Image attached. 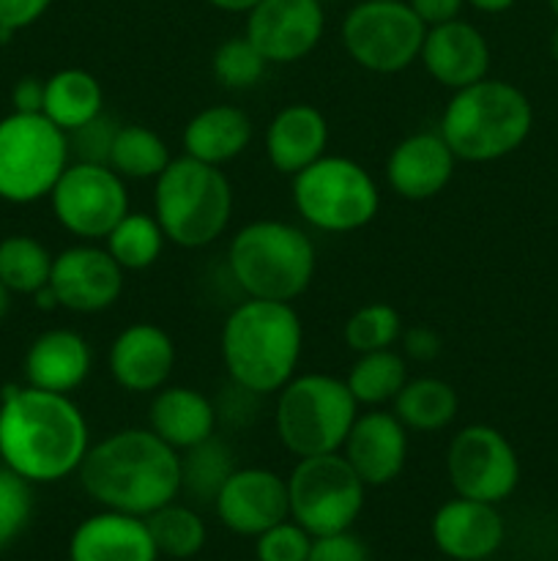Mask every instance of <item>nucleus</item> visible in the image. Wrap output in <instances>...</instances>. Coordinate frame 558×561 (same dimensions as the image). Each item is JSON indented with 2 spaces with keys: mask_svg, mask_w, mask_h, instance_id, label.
I'll list each match as a JSON object with an SVG mask.
<instances>
[{
  "mask_svg": "<svg viewBox=\"0 0 558 561\" xmlns=\"http://www.w3.org/2000/svg\"><path fill=\"white\" fill-rule=\"evenodd\" d=\"M91 449V427L71 394L5 387L0 398V463L33 485L77 474Z\"/></svg>",
  "mask_w": 558,
  "mask_h": 561,
  "instance_id": "obj_1",
  "label": "nucleus"
},
{
  "mask_svg": "<svg viewBox=\"0 0 558 561\" xmlns=\"http://www.w3.org/2000/svg\"><path fill=\"white\" fill-rule=\"evenodd\" d=\"M77 477L102 510L148 518L181 496V455L151 427H124L91 444Z\"/></svg>",
  "mask_w": 558,
  "mask_h": 561,
  "instance_id": "obj_2",
  "label": "nucleus"
},
{
  "mask_svg": "<svg viewBox=\"0 0 558 561\" xmlns=\"http://www.w3.org/2000/svg\"><path fill=\"white\" fill-rule=\"evenodd\" d=\"M304 351V323L290 301L246 299L228 312L219 354L228 381L268 398L295 376Z\"/></svg>",
  "mask_w": 558,
  "mask_h": 561,
  "instance_id": "obj_3",
  "label": "nucleus"
},
{
  "mask_svg": "<svg viewBox=\"0 0 558 561\" xmlns=\"http://www.w3.org/2000/svg\"><path fill=\"white\" fill-rule=\"evenodd\" d=\"M534 107L518 85L507 80L474 82L452 91L438 131L457 162H498L518 151L531 135Z\"/></svg>",
  "mask_w": 558,
  "mask_h": 561,
  "instance_id": "obj_4",
  "label": "nucleus"
},
{
  "mask_svg": "<svg viewBox=\"0 0 558 561\" xmlns=\"http://www.w3.org/2000/svg\"><path fill=\"white\" fill-rule=\"evenodd\" d=\"M317 250L304 228L282 219H255L233 233L228 272L246 299L290 301L315 279Z\"/></svg>",
  "mask_w": 558,
  "mask_h": 561,
  "instance_id": "obj_5",
  "label": "nucleus"
},
{
  "mask_svg": "<svg viewBox=\"0 0 558 561\" xmlns=\"http://www.w3.org/2000/svg\"><path fill=\"white\" fill-rule=\"evenodd\" d=\"M233 184L222 168L175 157L153 181V217L170 244L181 250H202L213 244L233 219Z\"/></svg>",
  "mask_w": 558,
  "mask_h": 561,
  "instance_id": "obj_6",
  "label": "nucleus"
},
{
  "mask_svg": "<svg viewBox=\"0 0 558 561\" xmlns=\"http://www.w3.org/2000/svg\"><path fill=\"white\" fill-rule=\"evenodd\" d=\"M359 416V403L345 378L328 373H295L277 392L274 427L295 458L339 453Z\"/></svg>",
  "mask_w": 558,
  "mask_h": 561,
  "instance_id": "obj_7",
  "label": "nucleus"
},
{
  "mask_svg": "<svg viewBox=\"0 0 558 561\" xmlns=\"http://www.w3.org/2000/svg\"><path fill=\"white\" fill-rule=\"evenodd\" d=\"M290 197L299 217L321 233H356L381 211V190L364 164L339 153H323L293 175Z\"/></svg>",
  "mask_w": 558,
  "mask_h": 561,
  "instance_id": "obj_8",
  "label": "nucleus"
},
{
  "mask_svg": "<svg viewBox=\"0 0 558 561\" xmlns=\"http://www.w3.org/2000/svg\"><path fill=\"white\" fill-rule=\"evenodd\" d=\"M69 135L44 113H16L0 118V201L31 206L47 201L69 168Z\"/></svg>",
  "mask_w": 558,
  "mask_h": 561,
  "instance_id": "obj_9",
  "label": "nucleus"
},
{
  "mask_svg": "<svg viewBox=\"0 0 558 561\" xmlns=\"http://www.w3.org/2000/svg\"><path fill=\"white\" fill-rule=\"evenodd\" d=\"M290 518L312 537L353 529L364 510L367 485L342 453L299 458L288 477Z\"/></svg>",
  "mask_w": 558,
  "mask_h": 561,
  "instance_id": "obj_10",
  "label": "nucleus"
},
{
  "mask_svg": "<svg viewBox=\"0 0 558 561\" xmlns=\"http://www.w3.org/2000/svg\"><path fill=\"white\" fill-rule=\"evenodd\" d=\"M427 25L408 0H361L342 20V47L372 75H397L419 60Z\"/></svg>",
  "mask_w": 558,
  "mask_h": 561,
  "instance_id": "obj_11",
  "label": "nucleus"
},
{
  "mask_svg": "<svg viewBox=\"0 0 558 561\" xmlns=\"http://www.w3.org/2000/svg\"><path fill=\"white\" fill-rule=\"evenodd\" d=\"M47 201L55 222L80 241H104L109 230L131 211L126 179H120L109 164L74 159Z\"/></svg>",
  "mask_w": 558,
  "mask_h": 561,
  "instance_id": "obj_12",
  "label": "nucleus"
},
{
  "mask_svg": "<svg viewBox=\"0 0 558 561\" xmlns=\"http://www.w3.org/2000/svg\"><path fill=\"white\" fill-rule=\"evenodd\" d=\"M446 477L454 496L501 504L518 491L520 458L492 425H465L449 438Z\"/></svg>",
  "mask_w": 558,
  "mask_h": 561,
  "instance_id": "obj_13",
  "label": "nucleus"
},
{
  "mask_svg": "<svg viewBox=\"0 0 558 561\" xmlns=\"http://www.w3.org/2000/svg\"><path fill=\"white\" fill-rule=\"evenodd\" d=\"M124 285L126 272L115 263L107 247H98L96 241H80L53 257L49 288L60 310L96 316L118 305Z\"/></svg>",
  "mask_w": 558,
  "mask_h": 561,
  "instance_id": "obj_14",
  "label": "nucleus"
},
{
  "mask_svg": "<svg viewBox=\"0 0 558 561\" xmlns=\"http://www.w3.org/2000/svg\"><path fill=\"white\" fill-rule=\"evenodd\" d=\"M326 14L321 0H260L246 14L244 36L268 64L304 60L321 44Z\"/></svg>",
  "mask_w": 558,
  "mask_h": 561,
  "instance_id": "obj_15",
  "label": "nucleus"
},
{
  "mask_svg": "<svg viewBox=\"0 0 558 561\" xmlns=\"http://www.w3.org/2000/svg\"><path fill=\"white\" fill-rule=\"evenodd\" d=\"M219 524L239 537H257L290 518L288 480L266 466H239L213 499Z\"/></svg>",
  "mask_w": 558,
  "mask_h": 561,
  "instance_id": "obj_16",
  "label": "nucleus"
},
{
  "mask_svg": "<svg viewBox=\"0 0 558 561\" xmlns=\"http://www.w3.org/2000/svg\"><path fill=\"white\" fill-rule=\"evenodd\" d=\"M113 381L129 394H153L175 370V343L159 323L135 321L120 329L107 351Z\"/></svg>",
  "mask_w": 558,
  "mask_h": 561,
  "instance_id": "obj_17",
  "label": "nucleus"
},
{
  "mask_svg": "<svg viewBox=\"0 0 558 561\" xmlns=\"http://www.w3.org/2000/svg\"><path fill=\"white\" fill-rule=\"evenodd\" d=\"M339 453L367 488H383L397 480L408 463V427L394 411H359Z\"/></svg>",
  "mask_w": 558,
  "mask_h": 561,
  "instance_id": "obj_18",
  "label": "nucleus"
},
{
  "mask_svg": "<svg viewBox=\"0 0 558 561\" xmlns=\"http://www.w3.org/2000/svg\"><path fill=\"white\" fill-rule=\"evenodd\" d=\"M432 542L452 561H485L496 557L507 537L498 504L454 496L435 510L430 524Z\"/></svg>",
  "mask_w": 558,
  "mask_h": 561,
  "instance_id": "obj_19",
  "label": "nucleus"
},
{
  "mask_svg": "<svg viewBox=\"0 0 558 561\" xmlns=\"http://www.w3.org/2000/svg\"><path fill=\"white\" fill-rule=\"evenodd\" d=\"M457 157L441 131H414L392 148L386 159L388 190L410 203L432 201L454 179Z\"/></svg>",
  "mask_w": 558,
  "mask_h": 561,
  "instance_id": "obj_20",
  "label": "nucleus"
},
{
  "mask_svg": "<svg viewBox=\"0 0 558 561\" xmlns=\"http://www.w3.org/2000/svg\"><path fill=\"white\" fill-rule=\"evenodd\" d=\"M419 64L438 85L460 91L485 80L490 71V44L485 33L465 20L427 27Z\"/></svg>",
  "mask_w": 558,
  "mask_h": 561,
  "instance_id": "obj_21",
  "label": "nucleus"
},
{
  "mask_svg": "<svg viewBox=\"0 0 558 561\" xmlns=\"http://www.w3.org/2000/svg\"><path fill=\"white\" fill-rule=\"evenodd\" d=\"M93 348L74 329H47L27 345L22 373L27 387L74 394L91 378Z\"/></svg>",
  "mask_w": 558,
  "mask_h": 561,
  "instance_id": "obj_22",
  "label": "nucleus"
},
{
  "mask_svg": "<svg viewBox=\"0 0 558 561\" xmlns=\"http://www.w3.org/2000/svg\"><path fill=\"white\" fill-rule=\"evenodd\" d=\"M146 518L118 510L88 515L69 540V561H156Z\"/></svg>",
  "mask_w": 558,
  "mask_h": 561,
  "instance_id": "obj_23",
  "label": "nucleus"
},
{
  "mask_svg": "<svg viewBox=\"0 0 558 561\" xmlns=\"http://www.w3.org/2000/svg\"><path fill=\"white\" fill-rule=\"evenodd\" d=\"M266 159L277 173H301L312 162L326 153L328 148V121L315 104L293 102L279 110L266 126L263 135Z\"/></svg>",
  "mask_w": 558,
  "mask_h": 561,
  "instance_id": "obj_24",
  "label": "nucleus"
},
{
  "mask_svg": "<svg viewBox=\"0 0 558 561\" xmlns=\"http://www.w3.org/2000/svg\"><path fill=\"white\" fill-rule=\"evenodd\" d=\"M217 409L208 394L200 389L167 383L159 392L151 394V409H148V427L162 438L164 444L184 453L195 444L206 442L217 433Z\"/></svg>",
  "mask_w": 558,
  "mask_h": 561,
  "instance_id": "obj_25",
  "label": "nucleus"
},
{
  "mask_svg": "<svg viewBox=\"0 0 558 561\" xmlns=\"http://www.w3.org/2000/svg\"><path fill=\"white\" fill-rule=\"evenodd\" d=\"M252 137H255V124L244 110L235 104H208L186 121L181 131V148L197 162L222 168L246 153Z\"/></svg>",
  "mask_w": 558,
  "mask_h": 561,
  "instance_id": "obj_26",
  "label": "nucleus"
},
{
  "mask_svg": "<svg viewBox=\"0 0 558 561\" xmlns=\"http://www.w3.org/2000/svg\"><path fill=\"white\" fill-rule=\"evenodd\" d=\"M42 113L53 121L58 129H63L66 135L80 126H85L88 121H93L96 115L104 113V88L91 71L77 69H60L55 75H49L44 80V107Z\"/></svg>",
  "mask_w": 558,
  "mask_h": 561,
  "instance_id": "obj_27",
  "label": "nucleus"
},
{
  "mask_svg": "<svg viewBox=\"0 0 558 561\" xmlns=\"http://www.w3.org/2000/svg\"><path fill=\"white\" fill-rule=\"evenodd\" d=\"M392 405L394 416L408 427V433L446 431L460 414L457 389L435 376L408 378Z\"/></svg>",
  "mask_w": 558,
  "mask_h": 561,
  "instance_id": "obj_28",
  "label": "nucleus"
},
{
  "mask_svg": "<svg viewBox=\"0 0 558 561\" xmlns=\"http://www.w3.org/2000/svg\"><path fill=\"white\" fill-rule=\"evenodd\" d=\"M408 359L394 348H383L359 354V359L348 370L345 383H348L350 394L359 405H364V409H386L388 403H394L399 389L408 383Z\"/></svg>",
  "mask_w": 558,
  "mask_h": 561,
  "instance_id": "obj_29",
  "label": "nucleus"
},
{
  "mask_svg": "<svg viewBox=\"0 0 558 561\" xmlns=\"http://www.w3.org/2000/svg\"><path fill=\"white\" fill-rule=\"evenodd\" d=\"M181 455V493L195 504H213L224 482L230 480L239 460L230 444L213 433L206 442L184 449Z\"/></svg>",
  "mask_w": 558,
  "mask_h": 561,
  "instance_id": "obj_30",
  "label": "nucleus"
},
{
  "mask_svg": "<svg viewBox=\"0 0 558 561\" xmlns=\"http://www.w3.org/2000/svg\"><path fill=\"white\" fill-rule=\"evenodd\" d=\"M170 162L173 153L159 131L142 124H120L107 164L126 181H156Z\"/></svg>",
  "mask_w": 558,
  "mask_h": 561,
  "instance_id": "obj_31",
  "label": "nucleus"
},
{
  "mask_svg": "<svg viewBox=\"0 0 558 561\" xmlns=\"http://www.w3.org/2000/svg\"><path fill=\"white\" fill-rule=\"evenodd\" d=\"M53 252L27 233H11L0 239V283L11 296H33L49 285Z\"/></svg>",
  "mask_w": 558,
  "mask_h": 561,
  "instance_id": "obj_32",
  "label": "nucleus"
},
{
  "mask_svg": "<svg viewBox=\"0 0 558 561\" xmlns=\"http://www.w3.org/2000/svg\"><path fill=\"white\" fill-rule=\"evenodd\" d=\"M167 236L153 214L129 211L104 239L109 255L124 272H146L162 257Z\"/></svg>",
  "mask_w": 558,
  "mask_h": 561,
  "instance_id": "obj_33",
  "label": "nucleus"
},
{
  "mask_svg": "<svg viewBox=\"0 0 558 561\" xmlns=\"http://www.w3.org/2000/svg\"><path fill=\"white\" fill-rule=\"evenodd\" d=\"M146 524H148V531H151L159 557L186 561V559H195L197 553L206 548V540H208L206 520L200 518L197 510L186 507V504H178V502L164 504V507H159L156 513L148 515Z\"/></svg>",
  "mask_w": 558,
  "mask_h": 561,
  "instance_id": "obj_34",
  "label": "nucleus"
},
{
  "mask_svg": "<svg viewBox=\"0 0 558 561\" xmlns=\"http://www.w3.org/2000/svg\"><path fill=\"white\" fill-rule=\"evenodd\" d=\"M403 334V318L386 301H370L361 305L353 316L345 321L342 337L345 345L356 354H370V351L392 348Z\"/></svg>",
  "mask_w": 558,
  "mask_h": 561,
  "instance_id": "obj_35",
  "label": "nucleus"
},
{
  "mask_svg": "<svg viewBox=\"0 0 558 561\" xmlns=\"http://www.w3.org/2000/svg\"><path fill=\"white\" fill-rule=\"evenodd\" d=\"M268 60L263 58L260 49L246 36H230L213 49L211 71L217 82L230 91H249L266 77Z\"/></svg>",
  "mask_w": 558,
  "mask_h": 561,
  "instance_id": "obj_36",
  "label": "nucleus"
},
{
  "mask_svg": "<svg viewBox=\"0 0 558 561\" xmlns=\"http://www.w3.org/2000/svg\"><path fill=\"white\" fill-rule=\"evenodd\" d=\"M33 518V482L0 466V548L11 546Z\"/></svg>",
  "mask_w": 558,
  "mask_h": 561,
  "instance_id": "obj_37",
  "label": "nucleus"
},
{
  "mask_svg": "<svg viewBox=\"0 0 558 561\" xmlns=\"http://www.w3.org/2000/svg\"><path fill=\"white\" fill-rule=\"evenodd\" d=\"M312 551V535L301 529L293 518L279 520L277 526L255 537L257 561H306Z\"/></svg>",
  "mask_w": 558,
  "mask_h": 561,
  "instance_id": "obj_38",
  "label": "nucleus"
},
{
  "mask_svg": "<svg viewBox=\"0 0 558 561\" xmlns=\"http://www.w3.org/2000/svg\"><path fill=\"white\" fill-rule=\"evenodd\" d=\"M118 129H120L118 121H115L113 115L102 113L93 121H88L85 126H80V129L69 131L71 159H74V162L107 164Z\"/></svg>",
  "mask_w": 558,
  "mask_h": 561,
  "instance_id": "obj_39",
  "label": "nucleus"
},
{
  "mask_svg": "<svg viewBox=\"0 0 558 561\" xmlns=\"http://www.w3.org/2000/svg\"><path fill=\"white\" fill-rule=\"evenodd\" d=\"M306 561H370L364 540L353 531H337V535L312 537V551Z\"/></svg>",
  "mask_w": 558,
  "mask_h": 561,
  "instance_id": "obj_40",
  "label": "nucleus"
},
{
  "mask_svg": "<svg viewBox=\"0 0 558 561\" xmlns=\"http://www.w3.org/2000/svg\"><path fill=\"white\" fill-rule=\"evenodd\" d=\"M53 0H0V42L42 20Z\"/></svg>",
  "mask_w": 558,
  "mask_h": 561,
  "instance_id": "obj_41",
  "label": "nucleus"
},
{
  "mask_svg": "<svg viewBox=\"0 0 558 561\" xmlns=\"http://www.w3.org/2000/svg\"><path fill=\"white\" fill-rule=\"evenodd\" d=\"M399 343H403V356L410 362H435L443 351V340L435 329L430 327H410L403 329L399 334Z\"/></svg>",
  "mask_w": 558,
  "mask_h": 561,
  "instance_id": "obj_42",
  "label": "nucleus"
},
{
  "mask_svg": "<svg viewBox=\"0 0 558 561\" xmlns=\"http://www.w3.org/2000/svg\"><path fill=\"white\" fill-rule=\"evenodd\" d=\"M408 5L416 11V16H419L427 27H432L457 20L465 0H408Z\"/></svg>",
  "mask_w": 558,
  "mask_h": 561,
  "instance_id": "obj_43",
  "label": "nucleus"
},
{
  "mask_svg": "<svg viewBox=\"0 0 558 561\" xmlns=\"http://www.w3.org/2000/svg\"><path fill=\"white\" fill-rule=\"evenodd\" d=\"M11 104L16 113H42L44 107V80L38 77H22L11 88Z\"/></svg>",
  "mask_w": 558,
  "mask_h": 561,
  "instance_id": "obj_44",
  "label": "nucleus"
},
{
  "mask_svg": "<svg viewBox=\"0 0 558 561\" xmlns=\"http://www.w3.org/2000/svg\"><path fill=\"white\" fill-rule=\"evenodd\" d=\"M206 3H211L219 11H228V14H249L260 0H206Z\"/></svg>",
  "mask_w": 558,
  "mask_h": 561,
  "instance_id": "obj_45",
  "label": "nucleus"
},
{
  "mask_svg": "<svg viewBox=\"0 0 558 561\" xmlns=\"http://www.w3.org/2000/svg\"><path fill=\"white\" fill-rule=\"evenodd\" d=\"M465 3L474 5L476 11H485V14H501V11L512 9L518 0H465Z\"/></svg>",
  "mask_w": 558,
  "mask_h": 561,
  "instance_id": "obj_46",
  "label": "nucleus"
},
{
  "mask_svg": "<svg viewBox=\"0 0 558 561\" xmlns=\"http://www.w3.org/2000/svg\"><path fill=\"white\" fill-rule=\"evenodd\" d=\"M33 299H36V307L38 310H44V312H49V310H60L58 307V299H55V294H53V288H42L38 290V294H33Z\"/></svg>",
  "mask_w": 558,
  "mask_h": 561,
  "instance_id": "obj_47",
  "label": "nucleus"
},
{
  "mask_svg": "<svg viewBox=\"0 0 558 561\" xmlns=\"http://www.w3.org/2000/svg\"><path fill=\"white\" fill-rule=\"evenodd\" d=\"M9 310H11V290L0 283V321L9 316Z\"/></svg>",
  "mask_w": 558,
  "mask_h": 561,
  "instance_id": "obj_48",
  "label": "nucleus"
},
{
  "mask_svg": "<svg viewBox=\"0 0 558 561\" xmlns=\"http://www.w3.org/2000/svg\"><path fill=\"white\" fill-rule=\"evenodd\" d=\"M550 53H553V60L558 64V27L553 31V36H550Z\"/></svg>",
  "mask_w": 558,
  "mask_h": 561,
  "instance_id": "obj_49",
  "label": "nucleus"
},
{
  "mask_svg": "<svg viewBox=\"0 0 558 561\" xmlns=\"http://www.w3.org/2000/svg\"><path fill=\"white\" fill-rule=\"evenodd\" d=\"M547 3H550V9H553V14L558 16V0H547Z\"/></svg>",
  "mask_w": 558,
  "mask_h": 561,
  "instance_id": "obj_50",
  "label": "nucleus"
},
{
  "mask_svg": "<svg viewBox=\"0 0 558 561\" xmlns=\"http://www.w3.org/2000/svg\"><path fill=\"white\" fill-rule=\"evenodd\" d=\"M321 3H326V0H321Z\"/></svg>",
  "mask_w": 558,
  "mask_h": 561,
  "instance_id": "obj_51",
  "label": "nucleus"
}]
</instances>
